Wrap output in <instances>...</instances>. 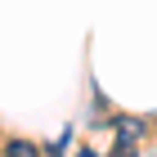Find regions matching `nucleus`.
<instances>
[{
    "label": "nucleus",
    "mask_w": 157,
    "mask_h": 157,
    "mask_svg": "<svg viewBox=\"0 0 157 157\" xmlns=\"http://www.w3.org/2000/svg\"><path fill=\"white\" fill-rule=\"evenodd\" d=\"M5 157H40V153L27 144V139H9V144H5Z\"/></svg>",
    "instance_id": "nucleus-2"
},
{
    "label": "nucleus",
    "mask_w": 157,
    "mask_h": 157,
    "mask_svg": "<svg viewBox=\"0 0 157 157\" xmlns=\"http://www.w3.org/2000/svg\"><path fill=\"white\" fill-rule=\"evenodd\" d=\"M112 157H135V144H126V139H117V153Z\"/></svg>",
    "instance_id": "nucleus-3"
},
{
    "label": "nucleus",
    "mask_w": 157,
    "mask_h": 157,
    "mask_svg": "<svg viewBox=\"0 0 157 157\" xmlns=\"http://www.w3.org/2000/svg\"><path fill=\"white\" fill-rule=\"evenodd\" d=\"M144 130H148V126H144L139 117H117V135L126 139V144H135V139H144Z\"/></svg>",
    "instance_id": "nucleus-1"
},
{
    "label": "nucleus",
    "mask_w": 157,
    "mask_h": 157,
    "mask_svg": "<svg viewBox=\"0 0 157 157\" xmlns=\"http://www.w3.org/2000/svg\"><path fill=\"white\" fill-rule=\"evenodd\" d=\"M76 157H94V153H90V148H81V153H76Z\"/></svg>",
    "instance_id": "nucleus-4"
}]
</instances>
